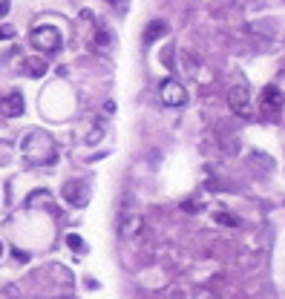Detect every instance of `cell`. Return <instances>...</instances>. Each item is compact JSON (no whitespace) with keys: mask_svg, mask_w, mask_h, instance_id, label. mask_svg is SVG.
Listing matches in <instances>:
<instances>
[{"mask_svg":"<svg viewBox=\"0 0 285 299\" xmlns=\"http://www.w3.org/2000/svg\"><path fill=\"white\" fill-rule=\"evenodd\" d=\"M23 158L35 164V167H46L52 161L58 158V150H55V141L46 130H32L26 132L23 138Z\"/></svg>","mask_w":285,"mask_h":299,"instance_id":"cell-1","label":"cell"},{"mask_svg":"<svg viewBox=\"0 0 285 299\" xmlns=\"http://www.w3.org/2000/svg\"><path fill=\"white\" fill-rule=\"evenodd\" d=\"M282 110H285L282 89H279L277 84H268V87L262 89V95H259V112H262L268 121H277V118L282 115Z\"/></svg>","mask_w":285,"mask_h":299,"instance_id":"cell-2","label":"cell"},{"mask_svg":"<svg viewBox=\"0 0 285 299\" xmlns=\"http://www.w3.org/2000/svg\"><path fill=\"white\" fill-rule=\"evenodd\" d=\"M61 44H64V37H61V29L58 26H52V23H44V26H35L32 29V46L41 52H58Z\"/></svg>","mask_w":285,"mask_h":299,"instance_id":"cell-3","label":"cell"},{"mask_svg":"<svg viewBox=\"0 0 285 299\" xmlns=\"http://www.w3.org/2000/svg\"><path fill=\"white\" fill-rule=\"evenodd\" d=\"M227 104H231V112H234V115H239V118H251V115H254L248 87H242V84L231 87V92H227Z\"/></svg>","mask_w":285,"mask_h":299,"instance_id":"cell-4","label":"cell"},{"mask_svg":"<svg viewBox=\"0 0 285 299\" xmlns=\"http://www.w3.org/2000/svg\"><path fill=\"white\" fill-rule=\"evenodd\" d=\"M159 95H161V101L167 104V107H184V104H187V89H184L176 78H164L161 81Z\"/></svg>","mask_w":285,"mask_h":299,"instance_id":"cell-5","label":"cell"},{"mask_svg":"<svg viewBox=\"0 0 285 299\" xmlns=\"http://www.w3.org/2000/svg\"><path fill=\"white\" fill-rule=\"evenodd\" d=\"M141 225H144V222H141V216L132 210V207L118 213V230H121L124 239H136V236L141 233Z\"/></svg>","mask_w":285,"mask_h":299,"instance_id":"cell-6","label":"cell"},{"mask_svg":"<svg viewBox=\"0 0 285 299\" xmlns=\"http://www.w3.org/2000/svg\"><path fill=\"white\" fill-rule=\"evenodd\" d=\"M64 198H66V205L84 207L89 202V184L87 182H66L64 184Z\"/></svg>","mask_w":285,"mask_h":299,"instance_id":"cell-7","label":"cell"},{"mask_svg":"<svg viewBox=\"0 0 285 299\" xmlns=\"http://www.w3.org/2000/svg\"><path fill=\"white\" fill-rule=\"evenodd\" d=\"M23 110H26V104H23V95L17 92H9L6 98H3V115L6 118H17V115H23Z\"/></svg>","mask_w":285,"mask_h":299,"instance_id":"cell-8","label":"cell"},{"mask_svg":"<svg viewBox=\"0 0 285 299\" xmlns=\"http://www.w3.org/2000/svg\"><path fill=\"white\" fill-rule=\"evenodd\" d=\"M170 32V26L164 21H150L144 26V32H141V35H144V44H153V41H159L161 35H167Z\"/></svg>","mask_w":285,"mask_h":299,"instance_id":"cell-9","label":"cell"},{"mask_svg":"<svg viewBox=\"0 0 285 299\" xmlns=\"http://www.w3.org/2000/svg\"><path fill=\"white\" fill-rule=\"evenodd\" d=\"M26 72H29L32 78H44V75H46V58L32 55V58L26 61Z\"/></svg>","mask_w":285,"mask_h":299,"instance_id":"cell-10","label":"cell"},{"mask_svg":"<svg viewBox=\"0 0 285 299\" xmlns=\"http://www.w3.org/2000/svg\"><path fill=\"white\" fill-rule=\"evenodd\" d=\"M66 245H69V250H75V253H87V245H84V239H81L78 233L66 236Z\"/></svg>","mask_w":285,"mask_h":299,"instance_id":"cell-11","label":"cell"},{"mask_svg":"<svg viewBox=\"0 0 285 299\" xmlns=\"http://www.w3.org/2000/svg\"><path fill=\"white\" fill-rule=\"evenodd\" d=\"M213 219L219 222V225H227V227H236V225H239V219H236V216H231V213H216Z\"/></svg>","mask_w":285,"mask_h":299,"instance_id":"cell-12","label":"cell"},{"mask_svg":"<svg viewBox=\"0 0 285 299\" xmlns=\"http://www.w3.org/2000/svg\"><path fill=\"white\" fill-rule=\"evenodd\" d=\"M95 41H98V46H107L110 44V32L104 29V26H95Z\"/></svg>","mask_w":285,"mask_h":299,"instance_id":"cell-13","label":"cell"},{"mask_svg":"<svg viewBox=\"0 0 285 299\" xmlns=\"http://www.w3.org/2000/svg\"><path fill=\"white\" fill-rule=\"evenodd\" d=\"M15 37V29L12 26H0V41H12Z\"/></svg>","mask_w":285,"mask_h":299,"instance_id":"cell-14","label":"cell"},{"mask_svg":"<svg viewBox=\"0 0 285 299\" xmlns=\"http://www.w3.org/2000/svg\"><path fill=\"white\" fill-rule=\"evenodd\" d=\"M182 210L193 213V210H199V205H193V202H184V205H182Z\"/></svg>","mask_w":285,"mask_h":299,"instance_id":"cell-15","label":"cell"},{"mask_svg":"<svg viewBox=\"0 0 285 299\" xmlns=\"http://www.w3.org/2000/svg\"><path fill=\"white\" fill-rule=\"evenodd\" d=\"M6 12H9V0H0V17L6 15Z\"/></svg>","mask_w":285,"mask_h":299,"instance_id":"cell-16","label":"cell"},{"mask_svg":"<svg viewBox=\"0 0 285 299\" xmlns=\"http://www.w3.org/2000/svg\"><path fill=\"white\" fill-rule=\"evenodd\" d=\"M0 256H3V245H0Z\"/></svg>","mask_w":285,"mask_h":299,"instance_id":"cell-17","label":"cell"}]
</instances>
